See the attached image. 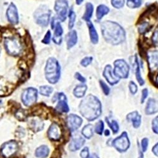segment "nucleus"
Segmentation results:
<instances>
[{
  "mask_svg": "<svg viewBox=\"0 0 158 158\" xmlns=\"http://www.w3.org/2000/svg\"><path fill=\"white\" fill-rule=\"evenodd\" d=\"M93 60V58L92 56H86L81 60V64L83 67H87L90 64H91Z\"/></svg>",
  "mask_w": 158,
  "mask_h": 158,
  "instance_id": "nucleus-39",
  "label": "nucleus"
},
{
  "mask_svg": "<svg viewBox=\"0 0 158 158\" xmlns=\"http://www.w3.org/2000/svg\"><path fill=\"white\" fill-rule=\"evenodd\" d=\"M152 41L155 46H158V31H156L152 36Z\"/></svg>",
  "mask_w": 158,
  "mask_h": 158,
  "instance_id": "nucleus-47",
  "label": "nucleus"
},
{
  "mask_svg": "<svg viewBox=\"0 0 158 158\" xmlns=\"http://www.w3.org/2000/svg\"><path fill=\"white\" fill-rule=\"evenodd\" d=\"M57 99L58 102L56 106V110L59 113H67L70 111V108L67 102V96L64 93H60L57 94Z\"/></svg>",
  "mask_w": 158,
  "mask_h": 158,
  "instance_id": "nucleus-14",
  "label": "nucleus"
},
{
  "mask_svg": "<svg viewBox=\"0 0 158 158\" xmlns=\"http://www.w3.org/2000/svg\"><path fill=\"white\" fill-rule=\"evenodd\" d=\"M113 73L118 78H127L130 73L129 65L123 59L116 60L114 62Z\"/></svg>",
  "mask_w": 158,
  "mask_h": 158,
  "instance_id": "nucleus-7",
  "label": "nucleus"
},
{
  "mask_svg": "<svg viewBox=\"0 0 158 158\" xmlns=\"http://www.w3.org/2000/svg\"><path fill=\"white\" fill-rule=\"evenodd\" d=\"M158 112V101L154 98L148 99L145 108V113L147 115H153Z\"/></svg>",
  "mask_w": 158,
  "mask_h": 158,
  "instance_id": "nucleus-18",
  "label": "nucleus"
},
{
  "mask_svg": "<svg viewBox=\"0 0 158 158\" xmlns=\"http://www.w3.org/2000/svg\"><path fill=\"white\" fill-rule=\"evenodd\" d=\"M87 23V26L89 29L90 41L93 44H97L99 42V35H98V32L96 31L94 25L90 21H89Z\"/></svg>",
  "mask_w": 158,
  "mask_h": 158,
  "instance_id": "nucleus-21",
  "label": "nucleus"
},
{
  "mask_svg": "<svg viewBox=\"0 0 158 158\" xmlns=\"http://www.w3.org/2000/svg\"><path fill=\"white\" fill-rule=\"evenodd\" d=\"M48 135L49 139L52 141H58L60 140L61 131L60 126L55 123L51 124L48 131Z\"/></svg>",
  "mask_w": 158,
  "mask_h": 158,
  "instance_id": "nucleus-16",
  "label": "nucleus"
},
{
  "mask_svg": "<svg viewBox=\"0 0 158 158\" xmlns=\"http://www.w3.org/2000/svg\"><path fill=\"white\" fill-rule=\"evenodd\" d=\"M84 2V0H75V2H76V4L77 5H81Z\"/></svg>",
  "mask_w": 158,
  "mask_h": 158,
  "instance_id": "nucleus-51",
  "label": "nucleus"
},
{
  "mask_svg": "<svg viewBox=\"0 0 158 158\" xmlns=\"http://www.w3.org/2000/svg\"><path fill=\"white\" fill-rule=\"evenodd\" d=\"M156 82L157 85H158V74H157V77H156Z\"/></svg>",
  "mask_w": 158,
  "mask_h": 158,
  "instance_id": "nucleus-52",
  "label": "nucleus"
},
{
  "mask_svg": "<svg viewBox=\"0 0 158 158\" xmlns=\"http://www.w3.org/2000/svg\"><path fill=\"white\" fill-rule=\"evenodd\" d=\"M2 102V100L1 99H0V103H1Z\"/></svg>",
  "mask_w": 158,
  "mask_h": 158,
  "instance_id": "nucleus-54",
  "label": "nucleus"
},
{
  "mask_svg": "<svg viewBox=\"0 0 158 158\" xmlns=\"http://www.w3.org/2000/svg\"><path fill=\"white\" fill-rule=\"evenodd\" d=\"M51 32L50 31H48L44 38L43 39L42 43L44 44H49L51 42Z\"/></svg>",
  "mask_w": 158,
  "mask_h": 158,
  "instance_id": "nucleus-42",
  "label": "nucleus"
},
{
  "mask_svg": "<svg viewBox=\"0 0 158 158\" xmlns=\"http://www.w3.org/2000/svg\"><path fill=\"white\" fill-rule=\"evenodd\" d=\"M149 146V139L148 138H143L141 140V149L143 152H146Z\"/></svg>",
  "mask_w": 158,
  "mask_h": 158,
  "instance_id": "nucleus-40",
  "label": "nucleus"
},
{
  "mask_svg": "<svg viewBox=\"0 0 158 158\" xmlns=\"http://www.w3.org/2000/svg\"><path fill=\"white\" fill-rule=\"evenodd\" d=\"M6 17L8 22L13 24L17 25L19 22V11L15 5L13 3H11L8 6L6 10Z\"/></svg>",
  "mask_w": 158,
  "mask_h": 158,
  "instance_id": "nucleus-11",
  "label": "nucleus"
},
{
  "mask_svg": "<svg viewBox=\"0 0 158 158\" xmlns=\"http://www.w3.org/2000/svg\"><path fill=\"white\" fill-rule=\"evenodd\" d=\"M54 9L60 20L64 22L67 19L69 11V2L67 0H56Z\"/></svg>",
  "mask_w": 158,
  "mask_h": 158,
  "instance_id": "nucleus-8",
  "label": "nucleus"
},
{
  "mask_svg": "<svg viewBox=\"0 0 158 158\" xmlns=\"http://www.w3.org/2000/svg\"><path fill=\"white\" fill-rule=\"evenodd\" d=\"M0 54H1V47H0Z\"/></svg>",
  "mask_w": 158,
  "mask_h": 158,
  "instance_id": "nucleus-53",
  "label": "nucleus"
},
{
  "mask_svg": "<svg viewBox=\"0 0 158 158\" xmlns=\"http://www.w3.org/2000/svg\"><path fill=\"white\" fill-rule=\"evenodd\" d=\"M150 29V25L149 24L148 22H142L139 26V32L140 34H143L146 33L148 31H149Z\"/></svg>",
  "mask_w": 158,
  "mask_h": 158,
  "instance_id": "nucleus-35",
  "label": "nucleus"
},
{
  "mask_svg": "<svg viewBox=\"0 0 158 158\" xmlns=\"http://www.w3.org/2000/svg\"><path fill=\"white\" fill-rule=\"evenodd\" d=\"M142 0H127V5L131 9H135L140 7Z\"/></svg>",
  "mask_w": 158,
  "mask_h": 158,
  "instance_id": "nucleus-32",
  "label": "nucleus"
},
{
  "mask_svg": "<svg viewBox=\"0 0 158 158\" xmlns=\"http://www.w3.org/2000/svg\"><path fill=\"white\" fill-rule=\"evenodd\" d=\"M80 156L81 157V158H87L89 157V156H90V152H89V149L88 147H84L81 153H80Z\"/></svg>",
  "mask_w": 158,
  "mask_h": 158,
  "instance_id": "nucleus-45",
  "label": "nucleus"
},
{
  "mask_svg": "<svg viewBox=\"0 0 158 158\" xmlns=\"http://www.w3.org/2000/svg\"><path fill=\"white\" fill-rule=\"evenodd\" d=\"M149 95V91L147 88H145L142 90V96H141V99H140V102L141 104H143L145 101H146V99L148 98Z\"/></svg>",
  "mask_w": 158,
  "mask_h": 158,
  "instance_id": "nucleus-44",
  "label": "nucleus"
},
{
  "mask_svg": "<svg viewBox=\"0 0 158 158\" xmlns=\"http://www.w3.org/2000/svg\"><path fill=\"white\" fill-rule=\"evenodd\" d=\"M126 118L127 121L132 123L134 128H138L140 127L142 123V116L137 111L129 113L127 115Z\"/></svg>",
  "mask_w": 158,
  "mask_h": 158,
  "instance_id": "nucleus-17",
  "label": "nucleus"
},
{
  "mask_svg": "<svg viewBox=\"0 0 158 158\" xmlns=\"http://www.w3.org/2000/svg\"><path fill=\"white\" fill-rule=\"evenodd\" d=\"M104 135H105V136H109L110 135V130H105L104 131Z\"/></svg>",
  "mask_w": 158,
  "mask_h": 158,
  "instance_id": "nucleus-50",
  "label": "nucleus"
},
{
  "mask_svg": "<svg viewBox=\"0 0 158 158\" xmlns=\"http://www.w3.org/2000/svg\"><path fill=\"white\" fill-rule=\"evenodd\" d=\"M69 29L70 30H72L74 25H75V20H76V14L75 13L74 10H73V8H70L69 13Z\"/></svg>",
  "mask_w": 158,
  "mask_h": 158,
  "instance_id": "nucleus-31",
  "label": "nucleus"
},
{
  "mask_svg": "<svg viewBox=\"0 0 158 158\" xmlns=\"http://www.w3.org/2000/svg\"><path fill=\"white\" fill-rule=\"evenodd\" d=\"M30 127L35 131H39L43 129L44 128V123L43 122L38 118H34L30 122Z\"/></svg>",
  "mask_w": 158,
  "mask_h": 158,
  "instance_id": "nucleus-25",
  "label": "nucleus"
},
{
  "mask_svg": "<svg viewBox=\"0 0 158 158\" xmlns=\"http://www.w3.org/2000/svg\"><path fill=\"white\" fill-rule=\"evenodd\" d=\"M105 120H106L108 126L112 130L113 134H116L118 132V131H119L120 126H119V124H118V123L116 120H110V118L108 117L105 118Z\"/></svg>",
  "mask_w": 158,
  "mask_h": 158,
  "instance_id": "nucleus-30",
  "label": "nucleus"
},
{
  "mask_svg": "<svg viewBox=\"0 0 158 158\" xmlns=\"http://www.w3.org/2000/svg\"><path fill=\"white\" fill-rule=\"evenodd\" d=\"M19 146L16 141L11 140L5 143L1 149V152L4 157H10L14 156L18 151Z\"/></svg>",
  "mask_w": 158,
  "mask_h": 158,
  "instance_id": "nucleus-10",
  "label": "nucleus"
},
{
  "mask_svg": "<svg viewBox=\"0 0 158 158\" xmlns=\"http://www.w3.org/2000/svg\"><path fill=\"white\" fill-rule=\"evenodd\" d=\"M15 115H16V117L20 121H23L25 120V118H26V114L25 113V111L23 110H19L16 113Z\"/></svg>",
  "mask_w": 158,
  "mask_h": 158,
  "instance_id": "nucleus-43",
  "label": "nucleus"
},
{
  "mask_svg": "<svg viewBox=\"0 0 158 158\" xmlns=\"http://www.w3.org/2000/svg\"><path fill=\"white\" fill-rule=\"evenodd\" d=\"M135 77L138 83L140 86H142L145 84V81L143 79L141 75L140 68V64L139 62L137 55L135 56Z\"/></svg>",
  "mask_w": 158,
  "mask_h": 158,
  "instance_id": "nucleus-26",
  "label": "nucleus"
},
{
  "mask_svg": "<svg viewBox=\"0 0 158 158\" xmlns=\"http://www.w3.org/2000/svg\"><path fill=\"white\" fill-rule=\"evenodd\" d=\"M85 143V140L82 137L78 136L74 137L69 144V150L72 152H75L81 149Z\"/></svg>",
  "mask_w": 158,
  "mask_h": 158,
  "instance_id": "nucleus-19",
  "label": "nucleus"
},
{
  "mask_svg": "<svg viewBox=\"0 0 158 158\" xmlns=\"http://www.w3.org/2000/svg\"><path fill=\"white\" fill-rule=\"evenodd\" d=\"M45 76L47 81L52 84H56L61 77V66L55 58H49L46 64Z\"/></svg>",
  "mask_w": 158,
  "mask_h": 158,
  "instance_id": "nucleus-3",
  "label": "nucleus"
},
{
  "mask_svg": "<svg viewBox=\"0 0 158 158\" xmlns=\"http://www.w3.org/2000/svg\"><path fill=\"white\" fill-rule=\"evenodd\" d=\"M99 84L101 86V88L103 92V93L104 94L105 96H108L110 93V87L106 84V83L104 81L100 80L99 81Z\"/></svg>",
  "mask_w": 158,
  "mask_h": 158,
  "instance_id": "nucleus-37",
  "label": "nucleus"
},
{
  "mask_svg": "<svg viewBox=\"0 0 158 158\" xmlns=\"http://www.w3.org/2000/svg\"><path fill=\"white\" fill-rule=\"evenodd\" d=\"M79 112L89 122H93L102 114V104L96 96L89 94L80 102Z\"/></svg>",
  "mask_w": 158,
  "mask_h": 158,
  "instance_id": "nucleus-2",
  "label": "nucleus"
},
{
  "mask_svg": "<svg viewBox=\"0 0 158 158\" xmlns=\"http://www.w3.org/2000/svg\"><path fill=\"white\" fill-rule=\"evenodd\" d=\"M101 29L104 40L111 45H119L126 40V32L124 29L115 22H103L101 25Z\"/></svg>",
  "mask_w": 158,
  "mask_h": 158,
  "instance_id": "nucleus-1",
  "label": "nucleus"
},
{
  "mask_svg": "<svg viewBox=\"0 0 158 158\" xmlns=\"http://www.w3.org/2000/svg\"><path fill=\"white\" fill-rule=\"evenodd\" d=\"M148 62L149 69L151 72H156L158 70V51L154 50L148 52Z\"/></svg>",
  "mask_w": 158,
  "mask_h": 158,
  "instance_id": "nucleus-15",
  "label": "nucleus"
},
{
  "mask_svg": "<svg viewBox=\"0 0 158 158\" xmlns=\"http://www.w3.org/2000/svg\"><path fill=\"white\" fill-rule=\"evenodd\" d=\"M37 99V90L36 89L32 87L26 89L22 94V101L25 106H32L35 103Z\"/></svg>",
  "mask_w": 158,
  "mask_h": 158,
  "instance_id": "nucleus-9",
  "label": "nucleus"
},
{
  "mask_svg": "<svg viewBox=\"0 0 158 158\" xmlns=\"http://www.w3.org/2000/svg\"><path fill=\"white\" fill-rule=\"evenodd\" d=\"M104 122L102 120H99V122H97V123L95 125L94 131L97 134L99 135H102L104 132Z\"/></svg>",
  "mask_w": 158,
  "mask_h": 158,
  "instance_id": "nucleus-34",
  "label": "nucleus"
},
{
  "mask_svg": "<svg viewBox=\"0 0 158 158\" xmlns=\"http://www.w3.org/2000/svg\"><path fill=\"white\" fill-rule=\"evenodd\" d=\"M102 75L104 78L106 79L108 83L112 86L117 84L120 82V78H118L114 75L111 66L110 64H107L105 67L102 73Z\"/></svg>",
  "mask_w": 158,
  "mask_h": 158,
  "instance_id": "nucleus-13",
  "label": "nucleus"
},
{
  "mask_svg": "<svg viewBox=\"0 0 158 158\" xmlns=\"http://www.w3.org/2000/svg\"><path fill=\"white\" fill-rule=\"evenodd\" d=\"M126 0H111V5L116 9H120L125 5Z\"/></svg>",
  "mask_w": 158,
  "mask_h": 158,
  "instance_id": "nucleus-36",
  "label": "nucleus"
},
{
  "mask_svg": "<svg viewBox=\"0 0 158 158\" xmlns=\"http://www.w3.org/2000/svg\"><path fill=\"white\" fill-rule=\"evenodd\" d=\"M78 41V36L77 32L75 30H70L67 35V48L71 49L73 48L77 43Z\"/></svg>",
  "mask_w": 158,
  "mask_h": 158,
  "instance_id": "nucleus-22",
  "label": "nucleus"
},
{
  "mask_svg": "<svg viewBox=\"0 0 158 158\" xmlns=\"http://www.w3.org/2000/svg\"><path fill=\"white\" fill-rule=\"evenodd\" d=\"M52 91H53V88L49 86L44 85L40 87V94L44 96H49L52 94Z\"/></svg>",
  "mask_w": 158,
  "mask_h": 158,
  "instance_id": "nucleus-33",
  "label": "nucleus"
},
{
  "mask_svg": "<svg viewBox=\"0 0 158 158\" xmlns=\"http://www.w3.org/2000/svg\"><path fill=\"white\" fill-rule=\"evenodd\" d=\"M152 130L154 134L158 135V116H156L152 121Z\"/></svg>",
  "mask_w": 158,
  "mask_h": 158,
  "instance_id": "nucleus-41",
  "label": "nucleus"
},
{
  "mask_svg": "<svg viewBox=\"0 0 158 158\" xmlns=\"http://www.w3.org/2000/svg\"><path fill=\"white\" fill-rule=\"evenodd\" d=\"M4 46L8 54L12 56L20 55L23 49L20 39L16 35L6 37L4 41Z\"/></svg>",
  "mask_w": 158,
  "mask_h": 158,
  "instance_id": "nucleus-4",
  "label": "nucleus"
},
{
  "mask_svg": "<svg viewBox=\"0 0 158 158\" xmlns=\"http://www.w3.org/2000/svg\"><path fill=\"white\" fill-rule=\"evenodd\" d=\"M112 146L120 153L127 152L130 147V141L127 131H123L120 136L115 138L112 141Z\"/></svg>",
  "mask_w": 158,
  "mask_h": 158,
  "instance_id": "nucleus-6",
  "label": "nucleus"
},
{
  "mask_svg": "<svg viewBox=\"0 0 158 158\" xmlns=\"http://www.w3.org/2000/svg\"><path fill=\"white\" fill-rule=\"evenodd\" d=\"M63 34V29L61 23L59 22H57L55 26V32L54 36L52 38L53 42L57 44L60 45L62 43V35Z\"/></svg>",
  "mask_w": 158,
  "mask_h": 158,
  "instance_id": "nucleus-20",
  "label": "nucleus"
},
{
  "mask_svg": "<svg viewBox=\"0 0 158 158\" xmlns=\"http://www.w3.org/2000/svg\"><path fill=\"white\" fill-rule=\"evenodd\" d=\"M51 12L46 6H39L35 11L34 17L37 24L45 27L51 22Z\"/></svg>",
  "mask_w": 158,
  "mask_h": 158,
  "instance_id": "nucleus-5",
  "label": "nucleus"
},
{
  "mask_svg": "<svg viewBox=\"0 0 158 158\" xmlns=\"http://www.w3.org/2000/svg\"><path fill=\"white\" fill-rule=\"evenodd\" d=\"M128 87L130 93L132 95H135L138 90V86L134 82V81H130L128 84Z\"/></svg>",
  "mask_w": 158,
  "mask_h": 158,
  "instance_id": "nucleus-38",
  "label": "nucleus"
},
{
  "mask_svg": "<svg viewBox=\"0 0 158 158\" xmlns=\"http://www.w3.org/2000/svg\"><path fill=\"white\" fill-rule=\"evenodd\" d=\"M94 127L92 124L85 125L82 129L81 134L82 136L87 139H90L94 135Z\"/></svg>",
  "mask_w": 158,
  "mask_h": 158,
  "instance_id": "nucleus-24",
  "label": "nucleus"
},
{
  "mask_svg": "<svg viewBox=\"0 0 158 158\" xmlns=\"http://www.w3.org/2000/svg\"><path fill=\"white\" fill-rule=\"evenodd\" d=\"M67 126L72 132H73V131L77 130L81 127L83 123L82 118L75 114H70L67 117Z\"/></svg>",
  "mask_w": 158,
  "mask_h": 158,
  "instance_id": "nucleus-12",
  "label": "nucleus"
},
{
  "mask_svg": "<svg viewBox=\"0 0 158 158\" xmlns=\"http://www.w3.org/2000/svg\"><path fill=\"white\" fill-rule=\"evenodd\" d=\"M75 78L77 79V81H78L79 82H81L82 84H84L86 82V78L84 76H82V75L79 72H76L75 73Z\"/></svg>",
  "mask_w": 158,
  "mask_h": 158,
  "instance_id": "nucleus-46",
  "label": "nucleus"
},
{
  "mask_svg": "<svg viewBox=\"0 0 158 158\" xmlns=\"http://www.w3.org/2000/svg\"><path fill=\"white\" fill-rule=\"evenodd\" d=\"M87 158H99V157L96 154H90V156Z\"/></svg>",
  "mask_w": 158,
  "mask_h": 158,
  "instance_id": "nucleus-49",
  "label": "nucleus"
},
{
  "mask_svg": "<svg viewBox=\"0 0 158 158\" xmlns=\"http://www.w3.org/2000/svg\"><path fill=\"white\" fill-rule=\"evenodd\" d=\"M94 11V6L91 3H87L85 5V11L83 15V20L85 22L90 21Z\"/></svg>",
  "mask_w": 158,
  "mask_h": 158,
  "instance_id": "nucleus-28",
  "label": "nucleus"
},
{
  "mask_svg": "<svg viewBox=\"0 0 158 158\" xmlns=\"http://www.w3.org/2000/svg\"><path fill=\"white\" fill-rule=\"evenodd\" d=\"M87 90V85L82 84L77 85L73 89V95L77 98H82L85 96Z\"/></svg>",
  "mask_w": 158,
  "mask_h": 158,
  "instance_id": "nucleus-23",
  "label": "nucleus"
},
{
  "mask_svg": "<svg viewBox=\"0 0 158 158\" xmlns=\"http://www.w3.org/2000/svg\"><path fill=\"white\" fill-rule=\"evenodd\" d=\"M152 152L156 157H158V142H157L153 146L152 149Z\"/></svg>",
  "mask_w": 158,
  "mask_h": 158,
  "instance_id": "nucleus-48",
  "label": "nucleus"
},
{
  "mask_svg": "<svg viewBox=\"0 0 158 158\" xmlns=\"http://www.w3.org/2000/svg\"><path fill=\"white\" fill-rule=\"evenodd\" d=\"M49 154V149L46 146H41L35 151V156L39 158H46Z\"/></svg>",
  "mask_w": 158,
  "mask_h": 158,
  "instance_id": "nucleus-29",
  "label": "nucleus"
},
{
  "mask_svg": "<svg viewBox=\"0 0 158 158\" xmlns=\"http://www.w3.org/2000/svg\"><path fill=\"white\" fill-rule=\"evenodd\" d=\"M110 12V8L104 5H100L96 9V18L98 20H102V19L106 15Z\"/></svg>",
  "mask_w": 158,
  "mask_h": 158,
  "instance_id": "nucleus-27",
  "label": "nucleus"
}]
</instances>
